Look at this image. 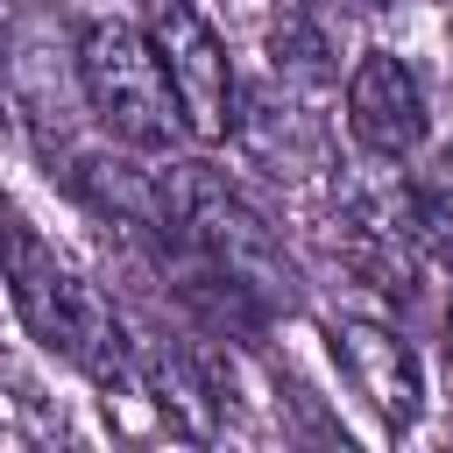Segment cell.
I'll list each match as a JSON object with an SVG mask.
<instances>
[{
  "label": "cell",
  "instance_id": "10",
  "mask_svg": "<svg viewBox=\"0 0 453 453\" xmlns=\"http://www.w3.org/2000/svg\"><path fill=\"white\" fill-rule=\"evenodd\" d=\"M0 120H7V92H0Z\"/></svg>",
  "mask_w": 453,
  "mask_h": 453
},
{
  "label": "cell",
  "instance_id": "1",
  "mask_svg": "<svg viewBox=\"0 0 453 453\" xmlns=\"http://www.w3.org/2000/svg\"><path fill=\"white\" fill-rule=\"evenodd\" d=\"M0 283H7L14 311H21V326H28L50 354L78 361V368L99 375V382L127 361V333H120L113 304H106L21 212H0Z\"/></svg>",
  "mask_w": 453,
  "mask_h": 453
},
{
  "label": "cell",
  "instance_id": "3",
  "mask_svg": "<svg viewBox=\"0 0 453 453\" xmlns=\"http://www.w3.org/2000/svg\"><path fill=\"white\" fill-rule=\"evenodd\" d=\"M163 212H170L163 226H170L205 269H219L255 311L297 297V276H290V262H283V241H276L219 177H198V170L170 177V184H163Z\"/></svg>",
  "mask_w": 453,
  "mask_h": 453
},
{
  "label": "cell",
  "instance_id": "7",
  "mask_svg": "<svg viewBox=\"0 0 453 453\" xmlns=\"http://www.w3.org/2000/svg\"><path fill=\"white\" fill-rule=\"evenodd\" d=\"M396 198H403L411 241H425V248H453V142H439V149L396 184Z\"/></svg>",
  "mask_w": 453,
  "mask_h": 453
},
{
  "label": "cell",
  "instance_id": "4",
  "mask_svg": "<svg viewBox=\"0 0 453 453\" xmlns=\"http://www.w3.org/2000/svg\"><path fill=\"white\" fill-rule=\"evenodd\" d=\"M149 42H156V57H163V71H170L184 134L226 142V134L241 127V99H234V57H226V42L212 35V21H205L191 0H149Z\"/></svg>",
  "mask_w": 453,
  "mask_h": 453
},
{
  "label": "cell",
  "instance_id": "9",
  "mask_svg": "<svg viewBox=\"0 0 453 453\" xmlns=\"http://www.w3.org/2000/svg\"><path fill=\"white\" fill-rule=\"evenodd\" d=\"M297 7H326V0H297Z\"/></svg>",
  "mask_w": 453,
  "mask_h": 453
},
{
  "label": "cell",
  "instance_id": "5",
  "mask_svg": "<svg viewBox=\"0 0 453 453\" xmlns=\"http://www.w3.org/2000/svg\"><path fill=\"white\" fill-rule=\"evenodd\" d=\"M347 127L368 156L403 163L425 142V85L403 57L389 50H361V64L347 71Z\"/></svg>",
  "mask_w": 453,
  "mask_h": 453
},
{
  "label": "cell",
  "instance_id": "2",
  "mask_svg": "<svg viewBox=\"0 0 453 453\" xmlns=\"http://www.w3.org/2000/svg\"><path fill=\"white\" fill-rule=\"evenodd\" d=\"M78 92H85L92 120L113 142L142 149V156H156V149H170L184 134L170 71H163L149 28H134V21H92L85 28V42H78Z\"/></svg>",
  "mask_w": 453,
  "mask_h": 453
},
{
  "label": "cell",
  "instance_id": "8",
  "mask_svg": "<svg viewBox=\"0 0 453 453\" xmlns=\"http://www.w3.org/2000/svg\"><path fill=\"white\" fill-rule=\"evenodd\" d=\"M446 354H453V311H446Z\"/></svg>",
  "mask_w": 453,
  "mask_h": 453
},
{
  "label": "cell",
  "instance_id": "6",
  "mask_svg": "<svg viewBox=\"0 0 453 453\" xmlns=\"http://www.w3.org/2000/svg\"><path fill=\"white\" fill-rule=\"evenodd\" d=\"M333 354H340V368H347L354 396H361L389 432H403V425L425 411L418 354H411L389 326H375V319H340V326H333Z\"/></svg>",
  "mask_w": 453,
  "mask_h": 453
}]
</instances>
